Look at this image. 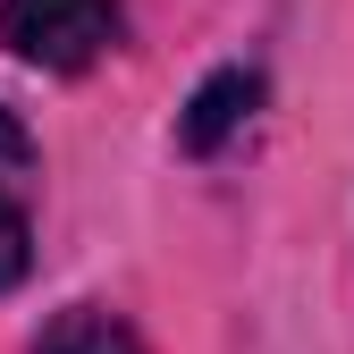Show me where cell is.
<instances>
[{"instance_id":"obj_1","label":"cell","mask_w":354,"mask_h":354,"mask_svg":"<svg viewBox=\"0 0 354 354\" xmlns=\"http://www.w3.org/2000/svg\"><path fill=\"white\" fill-rule=\"evenodd\" d=\"M118 34H127L118 0H0V42L51 76L93 68L102 51H118Z\"/></svg>"},{"instance_id":"obj_2","label":"cell","mask_w":354,"mask_h":354,"mask_svg":"<svg viewBox=\"0 0 354 354\" xmlns=\"http://www.w3.org/2000/svg\"><path fill=\"white\" fill-rule=\"evenodd\" d=\"M34 136L0 110V295L34 270Z\"/></svg>"},{"instance_id":"obj_3","label":"cell","mask_w":354,"mask_h":354,"mask_svg":"<svg viewBox=\"0 0 354 354\" xmlns=\"http://www.w3.org/2000/svg\"><path fill=\"white\" fill-rule=\"evenodd\" d=\"M253 102H261V76L253 68H219L203 93H194V110H186V152H219L253 118Z\"/></svg>"},{"instance_id":"obj_4","label":"cell","mask_w":354,"mask_h":354,"mask_svg":"<svg viewBox=\"0 0 354 354\" xmlns=\"http://www.w3.org/2000/svg\"><path fill=\"white\" fill-rule=\"evenodd\" d=\"M34 354H144L136 329H127L118 313H102V304H76V313H59L51 329H42Z\"/></svg>"}]
</instances>
